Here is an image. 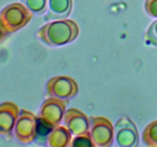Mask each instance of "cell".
<instances>
[{
	"label": "cell",
	"instance_id": "obj_1",
	"mask_svg": "<svg viewBox=\"0 0 157 147\" xmlns=\"http://www.w3.org/2000/svg\"><path fill=\"white\" fill-rule=\"evenodd\" d=\"M80 34V28L74 20L60 19L46 23L37 32L38 38L46 45L58 47L75 41Z\"/></svg>",
	"mask_w": 157,
	"mask_h": 147
},
{
	"label": "cell",
	"instance_id": "obj_2",
	"mask_svg": "<svg viewBox=\"0 0 157 147\" xmlns=\"http://www.w3.org/2000/svg\"><path fill=\"white\" fill-rule=\"evenodd\" d=\"M32 18L33 12L23 3H11L0 11V24L8 34L25 27Z\"/></svg>",
	"mask_w": 157,
	"mask_h": 147
},
{
	"label": "cell",
	"instance_id": "obj_3",
	"mask_svg": "<svg viewBox=\"0 0 157 147\" xmlns=\"http://www.w3.org/2000/svg\"><path fill=\"white\" fill-rule=\"evenodd\" d=\"M89 132L95 146L108 147L114 141V127L105 116H90Z\"/></svg>",
	"mask_w": 157,
	"mask_h": 147
},
{
	"label": "cell",
	"instance_id": "obj_4",
	"mask_svg": "<svg viewBox=\"0 0 157 147\" xmlns=\"http://www.w3.org/2000/svg\"><path fill=\"white\" fill-rule=\"evenodd\" d=\"M38 116L32 112L21 109L17 119L14 135L18 142L29 144L35 141L37 134Z\"/></svg>",
	"mask_w": 157,
	"mask_h": 147
},
{
	"label": "cell",
	"instance_id": "obj_5",
	"mask_svg": "<svg viewBox=\"0 0 157 147\" xmlns=\"http://www.w3.org/2000/svg\"><path fill=\"white\" fill-rule=\"evenodd\" d=\"M79 92V86L74 78L68 76H55L46 84V93L49 96L69 100Z\"/></svg>",
	"mask_w": 157,
	"mask_h": 147
},
{
	"label": "cell",
	"instance_id": "obj_6",
	"mask_svg": "<svg viewBox=\"0 0 157 147\" xmlns=\"http://www.w3.org/2000/svg\"><path fill=\"white\" fill-rule=\"evenodd\" d=\"M114 139L121 147H136L140 136L137 127L127 116H123L117 121L114 126Z\"/></svg>",
	"mask_w": 157,
	"mask_h": 147
},
{
	"label": "cell",
	"instance_id": "obj_7",
	"mask_svg": "<svg viewBox=\"0 0 157 147\" xmlns=\"http://www.w3.org/2000/svg\"><path fill=\"white\" fill-rule=\"evenodd\" d=\"M68 100L50 96L44 100L40 107L38 117L52 126L59 125L64 119Z\"/></svg>",
	"mask_w": 157,
	"mask_h": 147
},
{
	"label": "cell",
	"instance_id": "obj_8",
	"mask_svg": "<svg viewBox=\"0 0 157 147\" xmlns=\"http://www.w3.org/2000/svg\"><path fill=\"white\" fill-rule=\"evenodd\" d=\"M20 110L13 102L6 101L0 104V135L6 139L12 137Z\"/></svg>",
	"mask_w": 157,
	"mask_h": 147
},
{
	"label": "cell",
	"instance_id": "obj_9",
	"mask_svg": "<svg viewBox=\"0 0 157 147\" xmlns=\"http://www.w3.org/2000/svg\"><path fill=\"white\" fill-rule=\"evenodd\" d=\"M63 120L64 125L74 136L88 132L90 130V118L77 108L67 109Z\"/></svg>",
	"mask_w": 157,
	"mask_h": 147
},
{
	"label": "cell",
	"instance_id": "obj_10",
	"mask_svg": "<svg viewBox=\"0 0 157 147\" xmlns=\"http://www.w3.org/2000/svg\"><path fill=\"white\" fill-rule=\"evenodd\" d=\"M73 7L72 0H49L48 10L44 16L46 21L67 18Z\"/></svg>",
	"mask_w": 157,
	"mask_h": 147
},
{
	"label": "cell",
	"instance_id": "obj_11",
	"mask_svg": "<svg viewBox=\"0 0 157 147\" xmlns=\"http://www.w3.org/2000/svg\"><path fill=\"white\" fill-rule=\"evenodd\" d=\"M72 139V134L65 126L58 125L49 133L47 144L50 147L68 146Z\"/></svg>",
	"mask_w": 157,
	"mask_h": 147
},
{
	"label": "cell",
	"instance_id": "obj_12",
	"mask_svg": "<svg viewBox=\"0 0 157 147\" xmlns=\"http://www.w3.org/2000/svg\"><path fill=\"white\" fill-rule=\"evenodd\" d=\"M142 141L148 146H157V119L145 127L142 133Z\"/></svg>",
	"mask_w": 157,
	"mask_h": 147
},
{
	"label": "cell",
	"instance_id": "obj_13",
	"mask_svg": "<svg viewBox=\"0 0 157 147\" xmlns=\"http://www.w3.org/2000/svg\"><path fill=\"white\" fill-rule=\"evenodd\" d=\"M53 128L54 126H51L50 124H48L38 116L37 134L35 140L41 142L42 144H44V142H47L48 136Z\"/></svg>",
	"mask_w": 157,
	"mask_h": 147
},
{
	"label": "cell",
	"instance_id": "obj_14",
	"mask_svg": "<svg viewBox=\"0 0 157 147\" xmlns=\"http://www.w3.org/2000/svg\"><path fill=\"white\" fill-rule=\"evenodd\" d=\"M71 147H94L95 145L93 142L90 132L77 135L71 139L69 145Z\"/></svg>",
	"mask_w": 157,
	"mask_h": 147
},
{
	"label": "cell",
	"instance_id": "obj_15",
	"mask_svg": "<svg viewBox=\"0 0 157 147\" xmlns=\"http://www.w3.org/2000/svg\"><path fill=\"white\" fill-rule=\"evenodd\" d=\"M21 2L33 13L42 14L45 12L48 0H21Z\"/></svg>",
	"mask_w": 157,
	"mask_h": 147
},
{
	"label": "cell",
	"instance_id": "obj_16",
	"mask_svg": "<svg viewBox=\"0 0 157 147\" xmlns=\"http://www.w3.org/2000/svg\"><path fill=\"white\" fill-rule=\"evenodd\" d=\"M146 44L157 47V19L153 21L144 35Z\"/></svg>",
	"mask_w": 157,
	"mask_h": 147
},
{
	"label": "cell",
	"instance_id": "obj_17",
	"mask_svg": "<svg viewBox=\"0 0 157 147\" xmlns=\"http://www.w3.org/2000/svg\"><path fill=\"white\" fill-rule=\"evenodd\" d=\"M144 9L147 15L153 18H157V0H146Z\"/></svg>",
	"mask_w": 157,
	"mask_h": 147
},
{
	"label": "cell",
	"instance_id": "obj_18",
	"mask_svg": "<svg viewBox=\"0 0 157 147\" xmlns=\"http://www.w3.org/2000/svg\"><path fill=\"white\" fill-rule=\"evenodd\" d=\"M7 35L8 33H6V32H5L4 29L2 28L1 24H0V42H1L2 41H3V40L7 37Z\"/></svg>",
	"mask_w": 157,
	"mask_h": 147
}]
</instances>
